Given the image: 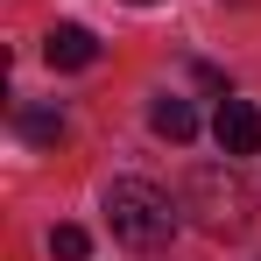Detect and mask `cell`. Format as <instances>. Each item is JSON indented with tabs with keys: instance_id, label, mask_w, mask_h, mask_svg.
Segmentation results:
<instances>
[{
	"instance_id": "6da1fadb",
	"label": "cell",
	"mask_w": 261,
	"mask_h": 261,
	"mask_svg": "<svg viewBox=\"0 0 261 261\" xmlns=\"http://www.w3.org/2000/svg\"><path fill=\"white\" fill-rule=\"evenodd\" d=\"M106 219H113V240H127V247H163L176 233L170 191H155L141 176H113L106 184Z\"/></svg>"
},
{
	"instance_id": "7a4b0ae2",
	"label": "cell",
	"mask_w": 261,
	"mask_h": 261,
	"mask_svg": "<svg viewBox=\"0 0 261 261\" xmlns=\"http://www.w3.org/2000/svg\"><path fill=\"white\" fill-rule=\"evenodd\" d=\"M191 205L205 219V233H247V184L233 176V155H226V170L191 176Z\"/></svg>"
},
{
	"instance_id": "3957f363",
	"label": "cell",
	"mask_w": 261,
	"mask_h": 261,
	"mask_svg": "<svg viewBox=\"0 0 261 261\" xmlns=\"http://www.w3.org/2000/svg\"><path fill=\"white\" fill-rule=\"evenodd\" d=\"M212 141H219V155H261V106L254 99H219Z\"/></svg>"
},
{
	"instance_id": "277c9868",
	"label": "cell",
	"mask_w": 261,
	"mask_h": 261,
	"mask_svg": "<svg viewBox=\"0 0 261 261\" xmlns=\"http://www.w3.org/2000/svg\"><path fill=\"white\" fill-rule=\"evenodd\" d=\"M43 57H49V71H85V64H99V36L85 21H57L43 36Z\"/></svg>"
},
{
	"instance_id": "5b68a950",
	"label": "cell",
	"mask_w": 261,
	"mask_h": 261,
	"mask_svg": "<svg viewBox=\"0 0 261 261\" xmlns=\"http://www.w3.org/2000/svg\"><path fill=\"white\" fill-rule=\"evenodd\" d=\"M148 127L163 134V141H191V134H198V106L176 99V92H163V99L148 106Z\"/></svg>"
},
{
	"instance_id": "8992f818",
	"label": "cell",
	"mask_w": 261,
	"mask_h": 261,
	"mask_svg": "<svg viewBox=\"0 0 261 261\" xmlns=\"http://www.w3.org/2000/svg\"><path fill=\"white\" fill-rule=\"evenodd\" d=\"M14 127H21L29 148H57V141H64V113H57V106H21Z\"/></svg>"
},
{
	"instance_id": "52a82bcc",
	"label": "cell",
	"mask_w": 261,
	"mask_h": 261,
	"mask_svg": "<svg viewBox=\"0 0 261 261\" xmlns=\"http://www.w3.org/2000/svg\"><path fill=\"white\" fill-rule=\"evenodd\" d=\"M85 254H92L85 226H49V261H85Z\"/></svg>"
},
{
	"instance_id": "ba28073f",
	"label": "cell",
	"mask_w": 261,
	"mask_h": 261,
	"mask_svg": "<svg viewBox=\"0 0 261 261\" xmlns=\"http://www.w3.org/2000/svg\"><path fill=\"white\" fill-rule=\"evenodd\" d=\"M127 7H155V0H127Z\"/></svg>"
}]
</instances>
